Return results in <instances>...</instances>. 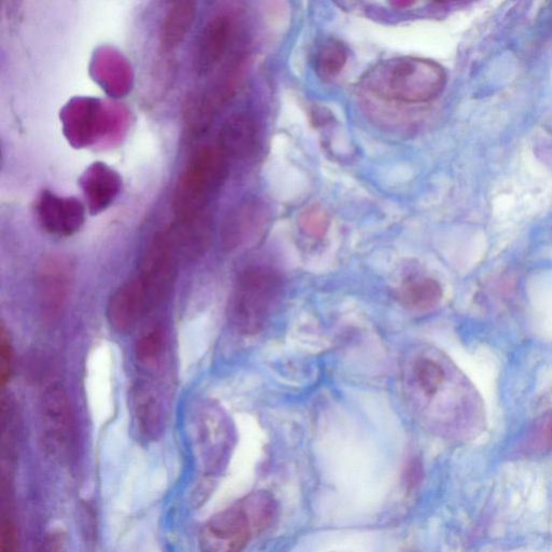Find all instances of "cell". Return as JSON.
Instances as JSON below:
<instances>
[{
    "instance_id": "obj_1",
    "label": "cell",
    "mask_w": 552,
    "mask_h": 552,
    "mask_svg": "<svg viewBox=\"0 0 552 552\" xmlns=\"http://www.w3.org/2000/svg\"><path fill=\"white\" fill-rule=\"evenodd\" d=\"M446 82L443 66L413 57L381 61L363 78L364 87L378 98L405 104L433 101L444 91Z\"/></svg>"
},
{
    "instance_id": "obj_2",
    "label": "cell",
    "mask_w": 552,
    "mask_h": 552,
    "mask_svg": "<svg viewBox=\"0 0 552 552\" xmlns=\"http://www.w3.org/2000/svg\"><path fill=\"white\" fill-rule=\"evenodd\" d=\"M282 279L271 268L244 270L234 288L231 320L241 333L254 335L264 328L281 294Z\"/></svg>"
},
{
    "instance_id": "obj_3",
    "label": "cell",
    "mask_w": 552,
    "mask_h": 552,
    "mask_svg": "<svg viewBox=\"0 0 552 552\" xmlns=\"http://www.w3.org/2000/svg\"><path fill=\"white\" fill-rule=\"evenodd\" d=\"M226 174V158L219 149L209 147L197 151L175 188L173 209L176 218L206 213L207 204L222 187Z\"/></svg>"
},
{
    "instance_id": "obj_4",
    "label": "cell",
    "mask_w": 552,
    "mask_h": 552,
    "mask_svg": "<svg viewBox=\"0 0 552 552\" xmlns=\"http://www.w3.org/2000/svg\"><path fill=\"white\" fill-rule=\"evenodd\" d=\"M179 258L170 230L158 233L143 258L140 273L133 279L147 313L158 308L172 292Z\"/></svg>"
},
{
    "instance_id": "obj_5",
    "label": "cell",
    "mask_w": 552,
    "mask_h": 552,
    "mask_svg": "<svg viewBox=\"0 0 552 552\" xmlns=\"http://www.w3.org/2000/svg\"><path fill=\"white\" fill-rule=\"evenodd\" d=\"M40 421L46 444L62 458L72 457L77 445L74 412L60 384H52L40 399Z\"/></svg>"
},
{
    "instance_id": "obj_6",
    "label": "cell",
    "mask_w": 552,
    "mask_h": 552,
    "mask_svg": "<svg viewBox=\"0 0 552 552\" xmlns=\"http://www.w3.org/2000/svg\"><path fill=\"white\" fill-rule=\"evenodd\" d=\"M257 533L241 501L206 522L200 535V548L202 552H242Z\"/></svg>"
},
{
    "instance_id": "obj_7",
    "label": "cell",
    "mask_w": 552,
    "mask_h": 552,
    "mask_svg": "<svg viewBox=\"0 0 552 552\" xmlns=\"http://www.w3.org/2000/svg\"><path fill=\"white\" fill-rule=\"evenodd\" d=\"M74 268L64 256H52L44 261L38 273V300L41 314L48 323L57 322L66 305Z\"/></svg>"
},
{
    "instance_id": "obj_8",
    "label": "cell",
    "mask_w": 552,
    "mask_h": 552,
    "mask_svg": "<svg viewBox=\"0 0 552 552\" xmlns=\"http://www.w3.org/2000/svg\"><path fill=\"white\" fill-rule=\"evenodd\" d=\"M38 222L53 236L69 237L77 233L86 220V210L76 198H64L46 190L36 204Z\"/></svg>"
},
{
    "instance_id": "obj_9",
    "label": "cell",
    "mask_w": 552,
    "mask_h": 552,
    "mask_svg": "<svg viewBox=\"0 0 552 552\" xmlns=\"http://www.w3.org/2000/svg\"><path fill=\"white\" fill-rule=\"evenodd\" d=\"M233 31L230 17L219 15L205 24L195 52V71L201 77L211 74L222 62L228 50Z\"/></svg>"
},
{
    "instance_id": "obj_10",
    "label": "cell",
    "mask_w": 552,
    "mask_h": 552,
    "mask_svg": "<svg viewBox=\"0 0 552 552\" xmlns=\"http://www.w3.org/2000/svg\"><path fill=\"white\" fill-rule=\"evenodd\" d=\"M259 144V131L256 121L248 115L230 117L218 136L219 151L224 157L243 160L256 153Z\"/></svg>"
},
{
    "instance_id": "obj_11",
    "label": "cell",
    "mask_w": 552,
    "mask_h": 552,
    "mask_svg": "<svg viewBox=\"0 0 552 552\" xmlns=\"http://www.w3.org/2000/svg\"><path fill=\"white\" fill-rule=\"evenodd\" d=\"M80 184L92 214H98L107 209L121 190L119 174L103 163H94L82 176Z\"/></svg>"
},
{
    "instance_id": "obj_12",
    "label": "cell",
    "mask_w": 552,
    "mask_h": 552,
    "mask_svg": "<svg viewBox=\"0 0 552 552\" xmlns=\"http://www.w3.org/2000/svg\"><path fill=\"white\" fill-rule=\"evenodd\" d=\"M265 218V210L254 202L241 204L232 210L222 228V240L227 250H234L250 240L265 224Z\"/></svg>"
},
{
    "instance_id": "obj_13",
    "label": "cell",
    "mask_w": 552,
    "mask_h": 552,
    "mask_svg": "<svg viewBox=\"0 0 552 552\" xmlns=\"http://www.w3.org/2000/svg\"><path fill=\"white\" fill-rule=\"evenodd\" d=\"M146 314L133 281L121 286L109 300L108 321L119 333H128Z\"/></svg>"
},
{
    "instance_id": "obj_14",
    "label": "cell",
    "mask_w": 552,
    "mask_h": 552,
    "mask_svg": "<svg viewBox=\"0 0 552 552\" xmlns=\"http://www.w3.org/2000/svg\"><path fill=\"white\" fill-rule=\"evenodd\" d=\"M197 4L192 2L177 3L165 16L160 32L161 43L171 50L181 45L195 23Z\"/></svg>"
},
{
    "instance_id": "obj_15",
    "label": "cell",
    "mask_w": 552,
    "mask_h": 552,
    "mask_svg": "<svg viewBox=\"0 0 552 552\" xmlns=\"http://www.w3.org/2000/svg\"><path fill=\"white\" fill-rule=\"evenodd\" d=\"M443 297V289L433 279L406 281L399 289V298L405 306L416 310H430Z\"/></svg>"
},
{
    "instance_id": "obj_16",
    "label": "cell",
    "mask_w": 552,
    "mask_h": 552,
    "mask_svg": "<svg viewBox=\"0 0 552 552\" xmlns=\"http://www.w3.org/2000/svg\"><path fill=\"white\" fill-rule=\"evenodd\" d=\"M347 62V48L339 40L328 39L316 53V73L323 79H333L342 72Z\"/></svg>"
},
{
    "instance_id": "obj_17",
    "label": "cell",
    "mask_w": 552,
    "mask_h": 552,
    "mask_svg": "<svg viewBox=\"0 0 552 552\" xmlns=\"http://www.w3.org/2000/svg\"><path fill=\"white\" fill-rule=\"evenodd\" d=\"M414 374L426 395L433 396L445 381V372L438 364L421 358L414 366Z\"/></svg>"
},
{
    "instance_id": "obj_18",
    "label": "cell",
    "mask_w": 552,
    "mask_h": 552,
    "mask_svg": "<svg viewBox=\"0 0 552 552\" xmlns=\"http://www.w3.org/2000/svg\"><path fill=\"white\" fill-rule=\"evenodd\" d=\"M164 347V334L160 327H155L137 340L135 354L138 361L150 362L162 352Z\"/></svg>"
},
{
    "instance_id": "obj_19",
    "label": "cell",
    "mask_w": 552,
    "mask_h": 552,
    "mask_svg": "<svg viewBox=\"0 0 552 552\" xmlns=\"http://www.w3.org/2000/svg\"><path fill=\"white\" fill-rule=\"evenodd\" d=\"M13 366V349L10 337L3 326L0 334V383L3 386L10 380Z\"/></svg>"
},
{
    "instance_id": "obj_20",
    "label": "cell",
    "mask_w": 552,
    "mask_h": 552,
    "mask_svg": "<svg viewBox=\"0 0 552 552\" xmlns=\"http://www.w3.org/2000/svg\"><path fill=\"white\" fill-rule=\"evenodd\" d=\"M302 227L313 237H322L328 227L326 214L320 209L309 210L301 218Z\"/></svg>"
},
{
    "instance_id": "obj_21",
    "label": "cell",
    "mask_w": 552,
    "mask_h": 552,
    "mask_svg": "<svg viewBox=\"0 0 552 552\" xmlns=\"http://www.w3.org/2000/svg\"><path fill=\"white\" fill-rule=\"evenodd\" d=\"M16 529L10 520H6L2 532V552H15Z\"/></svg>"
},
{
    "instance_id": "obj_22",
    "label": "cell",
    "mask_w": 552,
    "mask_h": 552,
    "mask_svg": "<svg viewBox=\"0 0 552 552\" xmlns=\"http://www.w3.org/2000/svg\"><path fill=\"white\" fill-rule=\"evenodd\" d=\"M550 435H551V437H552V424H551V426H550Z\"/></svg>"
}]
</instances>
